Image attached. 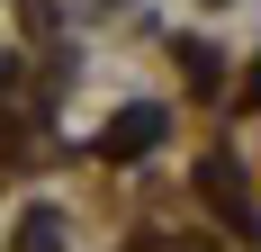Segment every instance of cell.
<instances>
[{
  "mask_svg": "<svg viewBox=\"0 0 261 252\" xmlns=\"http://www.w3.org/2000/svg\"><path fill=\"white\" fill-rule=\"evenodd\" d=\"M153 135H162V126H153V108H126V126L108 135V153H144Z\"/></svg>",
  "mask_w": 261,
  "mask_h": 252,
  "instance_id": "obj_1",
  "label": "cell"
}]
</instances>
